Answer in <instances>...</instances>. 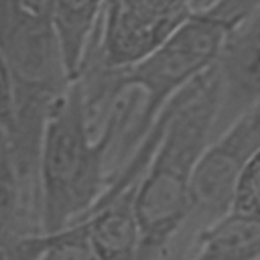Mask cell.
Segmentation results:
<instances>
[{
  "label": "cell",
  "mask_w": 260,
  "mask_h": 260,
  "mask_svg": "<svg viewBox=\"0 0 260 260\" xmlns=\"http://www.w3.org/2000/svg\"><path fill=\"white\" fill-rule=\"evenodd\" d=\"M140 93L122 91L110 106L95 136L83 85L73 79L57 98L45 124L39 162L41 228L57 234L81 221L112 185L110 158L134 124Z\"/></svg>",
  "instance_id": "obj_1"
},
{
  "label": "cell",
  "mask_w": 260,
  "mask_h": 260,
  "mask_svg": "<svg viewBox=\"0 0 260 260\" xmlns=\"http://www.w3.org/2000/svg\"><path fill=\"white\" fill-rule=\"evenodd\" d=\"M215 116L217 87L211 67L177 93L156 118V142L134 189V260H162L187 215L193 173L213 138Z\"/></svg>",
  "instance_id": "obj_2"
},
{
  "label": "cell",
  "mask_w": 260,
  "mask_h": 260,
  "mask_svg": "<svg viewBox=\"0 0 260 260\" xmlns=\"http://www.w3.org/2000/svg\"><path fill=\"white\" fill-rule=\"evenodd\" d=\"M258 150L260 104L207 144L193 173L187 215L162 260H185L199 234L232 213L240 175Z\"/></svg>",
  "instance_id": "obj_3"
},
{
  "label": "cell",
  "mask_w": 260,
  "mask_h": 260,
  "mask_svg": "<svg viewBox=\"0 0 260 260\" xmlns=\"http://www.w3.org/2000/svg\"><path fill=\"white\" fill-rule=\"evenodd\" d=\"M193 10L195 0H110L89 57L108 67L132 65L169 39Z\"/></svg>",
  "instance_id": "obj_4"
},
{
  "label": "cell",
  "mask_w": 260,
  "mask_h": 260,
  "mask_svg": "<svg viewBox=\"0 0 260 260\" xmlns=\"http://www.w3.org/2000/svg\"><path fill=\"white\" fill-rule=\"evenodd\" d=\"M213 75L217 87L213 138H217L260 104V4L225 35Z\"/></svg>",
  "instance_id": "obj_5"
},
{
  "label": "cell",
  "mask_w": 260,
  "mask_h": 260,
  "mask_svg": "<svg viewBox=\"0 0 260 260\" xmlns=\"http://www.w3.org/2000/svg\"><path fill=\"white\" fill-rule=\"evenodd\" d=\"M106 0H51V24L55 28L69 81L81 75L89 53L100 43Z\"/></svg>",
  "instance_id": "obj_6"
},
{
  "label": "cell",
  "mask_w": 260,
  "mask_h": 260,
  "mask_svg": "<svg viewBox=\"0 0 260 260\" xmlns=\"http://www.w3.org/2000/svg\"><path fill=\"white\" fill-rule=\"evenodd\" d=\"M185 260H260V223L230 213L199 234Z\"/></svg>",
  "instance_id": "obj_7"
},
{
  "label": "cell",
  "mask_w": 260,
  "mask_h": 260,
  "mask_svg": "<svg viewBox=\"0 0 260 260\" xmlns=\"http://www.w3.org/2000/svg\"><path fill=\"white\" fill-rule=\"evenodd\" d=\"M232 213L260 223V150L248 160L240 175Z\"/></svg>",
  "instance_id": "obj_8"
},
{
  "label": "cell",
  "mask_w": 260,
  "mask_h": 260,
  "mask_svg": "<svg viewBox=\"0 0 260 260\" xmlns=\"http://www.w3.org/2000/svg\"><path fill=\"white\" fill-rule=\"evenodd\" d=\"M16 110H18V85L14 71L0 47V134L10 138L16 128Z\"/></svg>",
  "instance_id": "obj_9"
},
{
  "label": "cell",
  "mask_w": 260,
  "mask_h": 260,
  "mask_svg": "<svg viewBox=\"0 0 260 260\" xmlns=\"http://www.w3.org/2000/svg\"><path fill=\"white\" fill-rule=\"evenodd\" d=\"M213 2H217V0H195V10H201V8H207V6H211Z\"/></svg>",
  "instance_id": "obj_10"
},
{
  "label": "cell",
  "mask_w": 260,
  "mask_h": 260,
  "mask_svg": "<svg viewBox=\"0 0 260 260\" xmlns=\"http://www.w3.org/2000/svg\"><path fill=\"white\" fill-rule=\"evenodd\" d=\"M0 148H2V134H0Z\"/></svg>",
  "instance_id": "obj_11"
},
{
  "label": "cell",
  "mask_w": 260,
  "mask_h": 260,
  "mask_svg": "<svg viewBox=\"0 0 260 260\" xmlns=\"http://www.w3.org/2000/svg\"><path fill=\"white\" fill-rule=\"evenodd\" d=\"M108 2H110V0H106V6H108Z\"/></svg>",
  "instance_id": "obj_12"
}]
</instances>
